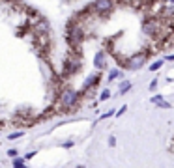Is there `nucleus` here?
Here are the masks:
<instances>
[{"label": "nucleus", "instance_id": "1", "mask_svg": "<svg viewBox=\"0 0 174 168\" xmlns=\"http://www.w3.org/2000/svg\"><path fill=\"white\" fill-rule=\"evenodd\" d=\"M79 97L81 94L77 92H73V90H66V92H62L58 101H56V105H54V112H73L75 107L79 105Z\"/></svg>", "mask_w": 174, "mask_h": 168}, {"label": "nucleus", "instance_id": "10", "mask_svg": "<svg viewBox=\"0 0 174 168\" xmlns=\"http://www.w3.org/2000/svg\"><path fill=\"white\" fill-rule=\"evenodd\" d=\"M118 75H120V71H118V69H112L111 73H109V81H114Z\"/></svg>", "mask_w": 174, "mask_h": 168}, {"label": "nucleus", "instance_id": "17", "mask_svg": "<svg viewBox=\"0 0 174 168\" xmlns=\"http://www.w3.org/2000/svg\"><path fill=\"white\" fill-rule=\"evenodd\" d=\"M8 155H9V157H17V151H15V150H9Z\"/></svg>", "mask_w": 174, "mask_h": 168}, {"label": "nucleus", "instance_id": "14", "mask_svg": "<svg viewBox=\"0 0 174 168\" xmlns=\"http://www.w3.org/2000/svg\"><path fill=\"white\" fill-rule=\"evenodd\" d=\"M157 88V81H156V78H154V81H152L150 82V90H152V92H154V90Z\"/></svg>", "mask_w": 174, "mask_h": 168}, {"label": "nucleus", "instance_id": "3", "mask_svg": "<svg viewBox=\"0 0 174 168\" xmlns=\"http://www.w3.org/2000/svg\"><path fill=\"white\" fill-rule=\"evenodd\" d=\"M146 60H148V52H137V54H133V56H129L127 58V62H125V67L127 69H140L144 64H146Z\"/></svg>", "mask_w": 174, "mask_h": 168}, {"label": "nucleus", "instance_id": "13", "mask_svg": "<svg viewBox=\"0 0 174 168\" xmlns=\"http://www.w3.org/2000/svg\"><path fill=\"white\" fill-rule=\"evenodd\" d=\"M23 164H25L23 159H15V161H13V166H23Z\"/></svg>", "mask_w": 174, "mask_h": 168}, {"label": "nucleus", "instance_id": "18", "mask_svg": "<svg viewBox=\"0 0 174 168\" xmlns=\"http://www.w3.org/2000/svg\"><path fill=\"white\" fill-rule=\"evenodd\" d=\"M112 114H114V110H109V112H107V114H103L101 118H109V116H112Z\"/></svg>", "mask_w": 174, "mask_h": 168}, {"label": "nucleus", "instance_id": "7", "mask_svg": "<svg viewBox=\"0 0 174 168\" xmlns=\"http://www.w3.org/2000/svg\"><path fill=\"white\" fill-rule=\"evenodd\" d=\"M161 65H163V60H156L154 64H152V65H150V71H157V69H159V67H161Z\"/></svg>", "mask_w": 174, "mask_h": 168}, {"label": "nucleus", "instance_id": "12", "mask_svg": "<svg viewBox=\"0 0 174 168\" xmlns=\"http://www.w3.org/2000/svg\"><path fill=\"white\" fill-rule=\"evenodd\" d=\"M161 99H163V95H154V97H152V103H156V105H157Z\"/></svg>", "mask_w": 174, "mask_h": 168}, {"label": "nucleus", "instance_id": "8", "mask_svg": "<svg viewBox=\"0 0 174 168\" xmlns=\"http://www.w3.org/2000/svg\"><path fill=\"white\" fill-rule=\"evenodd\" d=\"M109 97H111V92H109V90H103L101 95H99V101H107Z\"/></svg>", "mask_w": 174, "mask_h": 168}, {"label": "nucleus", "instance_id": "21", "mask_svg": "<svg viewBox=\"0 0 174 168\" xmlns=\"http://www.w3.org/2000/svg\"><path fill=\"white\" fill-rule=\"evenodd\" d=\"M170 2H172V4H174V0H170Z\"/></svg>", "mask_w": 174, "mask_h": 168}, {"label": "nucleus", "instance_id": "2", "mask_svg": "<svg viewBox=\"0 0 174 168\" xmlns=\"http://www.w3.org/2000/svg\"><path fill=\"white\" fill-rule=\"evenodd\" d=\"M77 51L79 49H73V52H69V56L64 62V67H62V77H69L73 73H77L81 69V60L77 58Z\"/></svg>", "mask_w": 174, "mask_h": 168}, {"label": "nucleus", "instance_id": "16", "mask_svg": "<svg viewBox=\"0 0 174 168\" xmlns=\"http://www.w3.org/2000/svg\"><path fill=\"white\" fill-rule=\"evenodd\" d=\"M21 134H23V133H13V134H9V138H12V140H15L17 137H21Z\"/></svg>", "mask_w": 174, "mask_h": 168}, {"label": "nucleus", "instance_id": "6", "mask_svg": "<svg viewBox=\"0 0 174 168\" xmlns=\"http://www.w3.org/2000/svg\"><path fill=\"white\" fill-rule=\"evenodd\" d=\"M94 65L97 67V69H101V67H105V52L99 51L95 54V58H94Z\"/></svg>", "mask_w": 174, "mask_h": 168}, {"label": "nucleus", "instance_id": "11", "mask_svg": "<svg viewBox=\"0 0 174 168\" xmlns=\"http://www.w3.org/2000/svg\"><path fill=\"white\" fill-rule=\"evenodd\" d=\"M157 105H159V107H161V108H170V107H172V105H170V103H167V101H163V99H161V101H159V103H157Z\"/></svg>", "mask_w": 174, "mask_h": 168}, {"label": "nucleus", "instance_id": "15", "mask_svg": "<svg viewBox=\"0 0 174 168\" xmlns=\"http://www.w3.org/2000/svg\"><path fill=\"white\" fill-rule=\"evenodd\" d=\"M125 110H127V107L124 105V107H122L120 110H118V112H116V116H122V114H124V112H125Z\"/></svg>", "mask_w": 174, "mask_h": 168}, {"label": "nucleus", "instance_id": "4", "mask_svg": "<svg viewBox=\"0 0 174 168\" xmlns=\"http://www.w3.org/2000/svg\"><path fill=\"white\" fill-rule=\"evenodd\" d=\"M112 6H114V0H94L92 4V8L99 13H107L109 9H112Z\"/></svg>", "mask_w": 174, "mask_h": 168}, {"label": "nucleus", "instance_id": "9", "mask_svg": "<svg viewBox=\"0 0 174 168\" xmlns=\"http://www.w3.org/2000/svg\"><path fill=\"white\" fill-rule=\"evenodd\" d=\"M129 88H131V82H124V84L120 86V94H125Z\"/></svg>", "mask_w": 174, "mask_h": 168}, {"label": "nucleus", "instance_id": "5", "mask_svg": "<svg viewBox=\"0 0 174 168\" xmlns=\"http://www.w3.org/2000/svg\"><path fill=\"white\" fill-rule=\"evenodd\" d=\"M97 82H99V73H95V75H90L88 78H86L84 86H82V92H88V90H90L92 86H95Z\"/></svg>", "mask_w": 174, "mask_h": 168}, {"label": "nucleus", "instance_id": "19", "mask_svg": "<svg viewBox=\"0 0 174 168\" xmlns=\"http://www.w3.org/2000/svg\"><path fill=\"white\" fill-rule=\"evenodd\" d=\"M114 144H116V138H114V137L109 138V146H114Z\"/></svg>", "mask_w": 174, "mask_h": 168}, {"label": "nucleus", "instance_id": "20", "mask_svg": "<svg viewBox=\"0 0 174 168\" xmlns=\"http://www.w3.org/2000/svg\"><path fill=\"white\" fill-rule=\"evenodd\" d=\"M167 58H169V60H174V54H169V56H167Z\"/></svg>", "mask_w": 174, "mask_h": 168}]
</instances>
